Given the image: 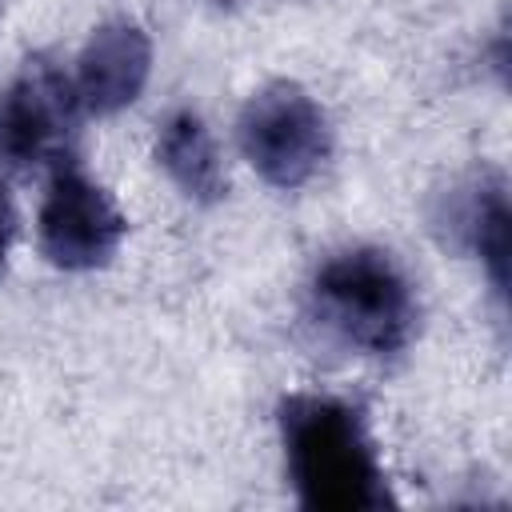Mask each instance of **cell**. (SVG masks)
I'll return each mask as SVG.
<instances>
[{
  "label": "cell",
  "instance_id": "1",
  "mask_svg": "<svg viewBox=\"0 0 512 512\" xmlns=\"http://www.w3.org/2000/svg\"><path fill=\"white\" fill-rule=\"evenodd\" d=\"M280 436L288 476L304 508L376 512L396 504L368 428L352 404L296 392L280 404Z\"/></svg>",
  "mask_w": 512,
  "mask_h": 512
},
{
  "label": "cell",
  "instance_id": "2",
  "mask_svg": "<svg viewBox=\"0 0 512 512\" xmlns=\"http://www.w3.org/2000/svg\"><path fill=\"white\" fill-rule=\"evenodd\" d=\"M316 316L352 348L400 352L416 332V296L396 260L380 248H348L320 264L312 280Z\"/></svg>",
  "mask_w": 512,
  "mask_h": 512
},
{
  "label": "cell",
  "instance_id": "3",
  "mask_svg": "<svg viewBox=\"0 0 512 512\" xmlns=\"http://www.w3.org/2000/svg\"><path fill=\"white\" fill-rule=\"evenodd\" d=\"M240 148L268 184L296 188L328 156V120L304 88L280 80L244 104Z\"/></svg>",
  "mask_w": 512,
  "mask_h": 512
},
{
  "label": "cell",
  "instance_id": "4",
  "mask_svg": "<svg viewBox=\"0 0 512 512\" xmlns=\"http://www.w3.org/2000/svg\"><path fill=\"white\" fill-rule=\"evenodd\" d=\"M124 216L112 196L76 164H60L40 204V252L64 272H88L116 256Z\"/></svg>",
  "mask_w": 512,
  "mask_h": 512
},
{
  "label": "cell",
  "instance_id": "5",
  "mask_svg": "<svg viewBox=\"0 0 512 512\" xmlns=\"http://www.w3.org/2000/svg\"><path fill=\"white\" fill-rule=\"evenodd\" d=\"M76 88L48 64L28 68L0 92V160L12 168L44 160L76 120Z\"/></svg>",
  "mask_w": 512,
  "mask_h": 512
},
{
  "label": "cell",
  "instance_id": "6",
  "mask_svg": "<svg viewBox=\"0 0 512 512\" xmlns=\"http://www.w3.org/2000/svg\"><path fill=\"white\" fill-rule=\"evenodd\" d=\"M148 72H152L148 36L136 24L116 20V24L96 28L92 40L84 44V52L76 60L72 88H76L80 108H88L96 116H108V112L128 108L144 92Z\"/></svg>",
  "mask_w": 512,
  "mask_h": 512
},
{
  "label": "cell",
  "instance_id": "7",
  "mask_svg": "<svg viewBox=\"0 0 512 512\" xmlns=\"http://www.w3.org/2000/svg\"><path fill=\"white\" fill-rule=\"evenodd\" d=\"M156 156L164 164V172L172 176V184L200 200V204H212L224 196V168H220V156H216V144L204 128L200 116L192 112H172L160 128V144H156Z\"/></svg>",
  "mask_w": 512,
  "mask_h": 512
},
{
  "label": "cell",
  "instance_id": "8",
  "mask_svg": "<svg viewBox=\"0 0 512 512\" xmlns=\"http://www.w3.org/2000/svg\"><path fill=\"white\" fill-rule=\"evenodd\" d=\"M452 232L460 236L464 248L480 256L488 268L496 292H508V196L500 180H480L472 184L448 212Z\"/></svg>",
  "mask_w": 512,
  "mask_h": 512
},
{
  "label": "cell",
  "instance_id": "9",
  "mask_svg": "<svg viewBox=\"0 0 512 512\" xmlns=\"http://www.w3.org/2000/svg\"><path fill=\"white\" fill-rule=\"evenodd\" d=\"M12 232H16V212H12V200H8V192H4V184H0V264H4V256H8Z\"/></svg>",
  "mask_w": 512,
  "mask_h": 512
}]
</instances>
